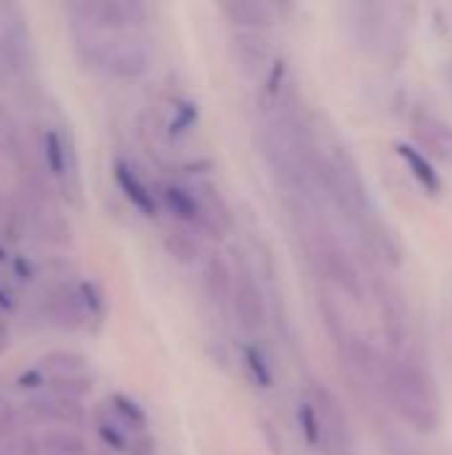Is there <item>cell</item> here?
Returning a JSON list of instances; mask_svg holds the SVG:
<instances>
[{
	"mask_svg": "<svg viewBox=\"0 0 452 455\" xmlns=\"http://www.w3.org/2000/svg\"><path fill=\"white\" fill-rule=\"evenodd\" d=\"M192 189H194V195H197V200H200V205H202L208 221H210L221 235H224L226 229H232V224H234L232 208H229V203L224 200L221 189H218L216 184H210V181H197Z\"/></svg>",
	"mask_w": 452,
	"mask_h": 455,
	"instance_id": "ffe728a7",
	"label": "cell"
},
{
	"mask_svg": "<svg viewBox=\"0 0 452 455\" xmlns=\"http://www.w3.org/2000/svg\"><path fill=\"white\" fill-rule=\"evenodd\" d=\"M413 133L418 144L437 160L452 165V123L442 120L440 115L429 109L413 112Z\"/></svg>",
	"mask_w": 452,
	"mask_h": 455,
	"instance_id": "30bf717a",
	"label": "cell"
},
{
	"mask_svg": "<svg viewBox=\"0 0 452 455\" xmlns=\"http://www.w3.org/2000/svg\"><path fill=\"white\" fill-rule=\"evenodd\" d=\"M77 293L83 299V307H85L88 317H101L104 315V299H101V291L93 283H80Z\"/></svg>",
	"mask_w": 452,
	"mask_h": 455,
	"instance_id": "1f68e13d",
	"label": "cell"
},
{
	"mask_svg": "<svg viewBox=\"0 0 452 455\" xmlns=\"http://www.w3.org/2000/svg\"><path fill=\"white\" fill-rule=\"evenodd\" d=\"M43 312H45L51 325L64 328V331H77L88 317V312L83 307V299H80L77 288H72V285L51 288V293L43 301Z\"/></svg>",
	"mask_w": 452,
	"mask_h": 455,
	"instance_id": "8fae6325",
	"label": "cell"
},
{
	"mask_svg": "<svg viewBox=\"0 0 452 455\" xmlns=\"http://www.w3.org/2000/svg\"><path fill=\"white\" fill-rule=\"evenodd\" d=\"M232 312L237 325L245 333H258L266 323V301L258 288V283L250 275H237L234 296H232Z\"/></svg>",
	"mask_w": 452,
	"mask_h": 455,
	"instance_id": "ba28073f",
	"label": "cell"
},
{
	"mask_svg": "<svg viewBox=\"0 0 452 455\" xmlns=\"http://www.w3.org/2000/svg\"><path fill=\"white\" fill-rule=\"evenodd\" d=\"M298 427H301V435L306 440L309 448H317L325 443V432H322V421H320V413H317V405L314 403H298Z\"/></svg>",
	"mask_w": 452,
	"mask_h": 455,
	"instance_id": "484cf974",
	"label": "cell"
},
{
	"mask_svg": "<svg viewBox=\"0 0 452 455\" xmlns=\"http://www.w3.org/2000/svg\"><path fill=\"white\" fill-rule=\"evenodd\" d=\"M397 155L402 157V163L408 165V171H410V176L426 189V195H440L442 192V179H440V173H437V168L432 165V160H429V155L426 152H421L418 147H413V144H408V141H400L397 147Z\"/></svg>",
	"mask_w": 452,
	"mask_h": 455,
	"instance_id": "ac0fdd59",
	"label": "cell"
},
{
	"mask_svg": "<svg viewBox=\"0 0 452 455\" xmlns=\"http://www.w3.org/2000/svg\"><path fill=\"white\" fill-rule=\"evenodd\" d=\"M109 408H112V416H115V421H117L120 427L133 429V432H141V429L147 427V413H144V408H141L136 400H131L128 395H115V397L109 400Z\"/></svg>",
	"mask_w": 452,
	"mask_h": 455,
	"instance_id": "cb8c5ba5",
	"label": "cell"
},
{
	"mask_svg": "<svg viewBox=\"0 0 452 455\" xmlns=\"http://www.w3.org/2000/svg\"><path fill=\"white\" fill-rule=\"evenodd\" d=\"M43 157L48 171L67 187L72 179V168H75V155H72V144L69 139L59 131V128H48L43 133Z\"/></svg>",
	"mask_w": 452,
	"mask_h": 455,
	"instance_id": "e0dca14e",
	"label": "cell"
},
{
	"mask_svg": "<svg viewBox=\"0 0 452 455\" xmlns=\"http://www.w3.org/2000/svg\"><path fill=\"white\" fill-rule=\"evenodd\" d=\"M149 61H152L149 48L136 35L123 32V35L104 37V43H101L99 69L112 75V77L136 80V77H141L149 69Z\"/></svg>",
	"mask_w": 452,
	"mask_h": 455,
	"instance_id": "277c9868",
	"label": "cell"
},
{
	"mask_svg": "<svg viewBox=\"0 0 452 455\" xmlns=\"http://www.w3.org/2000/svg\"><path fill=\"white\" fill-rule=\"evenodd\" d=\"M27 427H29L27 411L16 408L5 397H0V440H8L19 432H27Z\"/></svg>",
	"mask_w": 452,
	"mask_h": 455,
	"instance_id": "4316f807",
	"label": "cell"
},
{
	"mask_svg": "<svg viewBox=\"0 0 452 455\" xmlns=\"http://www.w3.org/2000/svg\"><path fill=\"white\" fill-rule=\"evenodd\" d=\"M43 455H88L85 440L72 429H51L40 440Z\"/></svg>",
	"mask_w": 452,
	"mask_h": 455,
	"instance_id": "603a6c76",
	"label": "cell"
},
{
	"mask_svg": "<svg viewBox=\"0 0 452 455\" xmlns=\"http://www.w3.org/2000/svg\"><path fill=\"white\" fill-rule=\"evenodd\" d=\"M242 365H245V371H248V376H250V381L256 387L269 389L274 384V373H272V368H269V363H266V357H264V352L258 347H253V344L242 347Z\"/></svg>",
	"mask_w": 452,
	"mask_h": 455,
	"instance_id": "d4e9b609",
	"label": "cell"
},
{
	"mask_svg": "<svg viewBox=\"0 0 452 455\" xmlns=\"http://www.w3.org/2000/svg\"><path fill=\"white\" fill-rule=\"evenodd\" d=\"M5 347H8V328H5V323L0 320V355L5 352Z\"/></svg>",
	"mask_w": 452,
	"mask_h": 455,
	"instance_id": "836d02e7",
	"label": "cell"
},
{
	"mask_svg": "<svg viewBox=\"0 0 452 455\" xmlns=\"http://www.w3.org/2000/svg\"><path fill=\"white\" fill-rule=\"evenodd\" d=\"M131 455H155V443L149 437H139V440H131Z\"/></svg>",
	"mask_w": 452,
	"mask_h": 455,
	"instance_id": "d6a6232c",
	"label": "cell"
},
{
	"mask_svg": "<svg viewBox=\"0 0 452 455\" xmlns=\"http://www.w3.org/2000/svg\"><path fill=\"white\" fill-rule=\"evenodd\" d=\"M234 285H237V277L229 269V264L221 256H210L205 261V269H202V288H205V296L210 299V304H216V307L229 304L232 307Z\"/></svg>",
	"mask_w": 452,
	"mask_h": 455,
	"instance_id": "2e32d148",
	"label": "cell"
},
{
	"mask_svg": "<svg viewBox=\"0 0 452 455\" xmlns=\"http://www.w3.org/2000/svg\"><path fill=\"white\" fill-rule=\"evenodd\" d=\"M381 323H384V333L389 339V347L394 352V357H405V347H408V312L400 301V296H394L392 291L381 293Z\"/></svg>",
	"mask_w": 452,
	"mask_h": 455,
	"instance_id": "9a60e30c",
	"label": "cell"
},
{
	"mask_svg": "<svg viewBox=\"0 0 452 455\" xmlns=\"http://www.w3.org/2000/svg\"><path fill=\"white\" fill-rule=\"evenodd\" d=\"M320 248V264L325 269V275L354 301H362L365 291H362V277L354 267V261L346 256V251L333 240V237H320L317 240Z\"/></svg>",
	"mask_w": 452,
	"mask_h": 455,
	"instance_id": "8992f818",
	"label": "cell"
},
{
	"mask_svg": "<svg viewBox=\"0 0 452 455\" xmlns=\"http://www.w3.org/2000/svg\"><path fill=\"white\" fill-rule=\"evenodd\" d=\"M218 11L242 32H261L269 29L274 21V13L261 0H224L218 3Z\"/></svg>",
	"mask_w": 452,
	"mask_h": 455,
	"instance_id": "4fadbf2b",
	"label": "cell"
},
{
	"mask_svg": "<svg viewBox=\"0 0 452 455\" xmlns=\"http://www.w3.org/2000/svg\"><path fill=\"white\" fill-rule=\"evenodd\" d=\"M0 455H5V453H3V451H0Z\"/></svg>",
	"mask_w": 452,
	"mask_h": 455,
	"instance_id": "e575fe53",
	"label": "cell"
},
{
	"mask_svg": "<svg viewBox=\"0 0 452 455\" xmlns=\"http://www.w3.org/2000/svg\"><path fill=\"white\" fill-rule=\"evenodd\" d=\"M99 437H101L109 448H115V451H128V448H131V443H128V429L120 427L117 421H101V424H99Z\"/></svg>",
	"mask_w": 452,
	"mask_h": 455,
	"instance_id": "f546056e",
	"label": "cell"
},
{
	"mask_svg": "<svg viewBox=\"0 0 452 455\" xmlns=\"http://www.w3.org/2000/svg\"><path fill=\"white\" fill-rule=\"evenodd\" d=\"M232 51L245 75H256L269 61V45L258 32H237L232 37Z\"/></svg>",
	"mask_w": 452,
	"mask_h": 455,
	"instance_id": "d6986e66",
	"label": "cell"
},
{
	"mask_svg": "<svg viewBox=\"0 0 452 455\" xmlns=\"http://www.w3.org/2000/svg\"><path fill=\"white\" fill-rule=\"evenodd\" d=\"M165 248L173 256V261H178V264H194L202 256L200 237L194 232L184 229V227H176V229H170L165 235Z\"/></svg>",
	"mask_w": 452,
	"mask_h": 455,
	"instance_id": "7402d4cb",
	"label": "cell"
},
{
	"mask_svg": "<svg viewBox=\"0 0 452 455\" xmlns=\"http://www.w3.org/2000/svg\"><path fill=\"white\" fill-rule=\"evenodd\" d=\"M27 216L29 227L35 235L48 243V245H69L72 243V227L67 216L51 203L45 189H29V203H27Z\"/></svg>",
	"mask_w": 452,
	"mask_h": 455,
	"instance_id": "5b68a950",
	"label": "cell"
},
{
	"mask_svg": "<svg viewBox=\"0 0 452 455\" xmlns=\"http://www.w3.org/2000/svg\"><path fill=\"white\" fill-rule=\"evenodd\" d=\"M29 421L59 424V427H83L88 413L80 400L59 397V395H37L24 405Z\"/></svg>",
	"mask_w": 452,
	"mask_h": 455,
	"instance_id": "52a82bcc",
	"label": "cell"
},
{
	"mask_svg": "<svg viewBox=\"0 0 452 455\" xmlns=\"http://www.w3.org/2000/svg\"><path fill=\"white\" fill-rule=\"evenodd\" d=\"M160 200H163V205H165L181 224L194 227V229H200V232H208L210 237H221V232L208 221V216H205V211H202V205H200L194 189H186V187H181V184H163Z\"/></svg>",
	"mask_w": 452,
	"mask_h": 455,
	"instance_id": "9c48e42d",
	"label": "cell"
},
{
	"mask_svg": "<svg viewBox=\"0 0 452 455\" xmlns=\"http://www.w3.org/2000/svg\"><path fill=\"white\" fill-rule=\"evenodd\" d=\"M115 181H117L120 192L125 195V200H128L133 208H139L144 216H157L160 203H157L155 192L144 184V179L136 173L133 165H128L125 160H117V163H115Z\"/></svg>",
	"mask_w": 452,
	"mask_h": 455,
	"instance_id": "5bb4252c",
	"label": "cell"
},
{
	"mask_svg": "<svg viewBox=\"0 0 452 455\" xmlns=\"http://www.w3.org/2000/svg\"><path fill=\"white\" fill-rule=\"evenodd\" d=\"M381 387L397 413L418 432H434L440 427V392L426 368L418 365L410 355L386 363Z\"/></svg>",
	"mask_w": 452,
	"mask_h": 455,
	"instance_id": "6da1fadb",
	"label": "cell"
},
{
	"mask_svg": "<svg viewBox=\"0 0 452 455\" xmlns=\"http://www.w3.org/2000/svg\"><path fill=\"white\" fill-rule=\"evenodd\" d=\"M40 371L48 373V379H59V376H88V363L77 352L56 349V352H48L40 360Z\"/></svg>",
	"mask_w": 452,
	"mask_h": 455,
	"instance_id": "44dd1931",
	"label": "cell"
},
{
	"mask_svg": "<svg viewBox=\"0 0 452 455\" xmlns=\"http://www.w3.org/2000/svg\"><path fill=\"white\" fill-rule=\"evenodd\" d=\"M75 27L96 29V32H117L123 35L131 27L144 24L147 5L139 0H80L64 5Z\"/></svg>",
	"mask_w": 452,
	"mask_h": 455,
	"instance_id": "7a4b0ae2",
	"label": "cell"
},
{
	"mask_svg": "<svg viewBox=\"0 0 452 455\" xmlns=\"http://www.w3.org/2000/svg\"><path fill=\"white\" fill-rule=\"evenodd\" d=\"M48 389H51V395H59V397L83 400L85 395H91V376H59V379H48Z\"/></svg>",
	"mask_w": 452,
	"mask_h": 455,
	"instance_id": "83f0119b",
	"label": "cell"
},
{
	"mask_svg": "<svg viewBox=\"0 0 452 455\" xmlns=\"http://www.w3.org/2000/svg\"><path fill=\"white\" fill-rule=\"evenodd\" d=\"M5 448H0L5 455H43V445L40 440H35L29 432H19L8 440H3Z\"/></svg>",
	"mask_w": 452,
	"mask_h": 455,
	"instance_id": "f1b7e54d",
	"label": "cell"
},
{
	"mask_svg": "<svg viewBox=\"0 0 452 455\" xmlns=\"http://www.w3.org/2000/svg\"><path fill=\"white\" fill-rule=\"evenodd\" d=\"M314 405L322 421L325 443L336 445L338 451H349L352 445V432H349V419L344 413V405L328 387H314Z\"/></svg>",
	"mask_w": 452,
	"mask_h": 455,
	"instance_id": "7c38bea8",
	"label": "cell"
},
{
	"mask_svg": "<svg viewBox=\"0 0 452 455\" xmlns=\"http://www.w3.org/2000/svg\"><path fill=\"white\" fill-rule=\"evenodd\" d=\"M194 123H197V107H194L192 101H181V104L173 109L170 133H186Z\"/></svg>",
	"mask_w": 452,
	"mask_h": 455,
	"instance_id": "4dcf8cb0",
	"label": "cell"
},
{
	"mask_svg": "<svg viewBox=\"0 0 452 455\" xmlns=\"http://www.w3.org/2000/svg\"><path fill=\"white\" fill-rule=\"evenodd\" d=\"M35 61L32 32L19 5L0 3V69L11 77L29 72Z\"/></svg>",
	"mask_w": 452,
	"mask_h": 455,
	"instance_id": "3957f363",
	"label": "cell"
}]
</instances>
